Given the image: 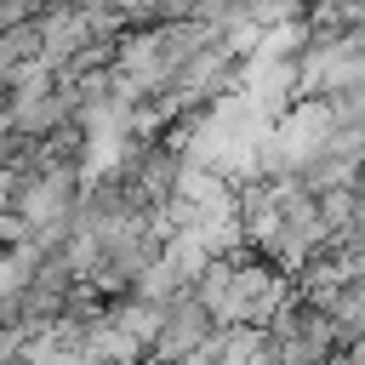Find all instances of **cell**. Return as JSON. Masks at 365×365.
Segmentation results:
<instances>
[{"label": "cell", "instance_id": "obj_1", "mask_svg": "<svg viewBox=\"0 0 365 365\" xmlns=\"http://www.w3.org/2000/svg\"><path fill=\"white\" fill-rule=\"evenodd\" d=\"M11 211H17L23 234H34V240H57V234L68 228V217H74V171H68V165H46V171H34L29 182H17Z\"/></svg>", "mask_w": 365, "mask_h": 365}, {"label": "cell", "instance_id": "obj_2", "mask_svg": "<svg viewBox=\"0 0 365 365\" xmlns=\"http://www.w3.org/2000/svg\"><path fill=\"white\" fill-rule=\"evenodd\" d=\"M11 6H23V11H29V6H34V0H11Z\"/></svg>", "mask_w": 365, "mask_h": 365}]
</instances>
